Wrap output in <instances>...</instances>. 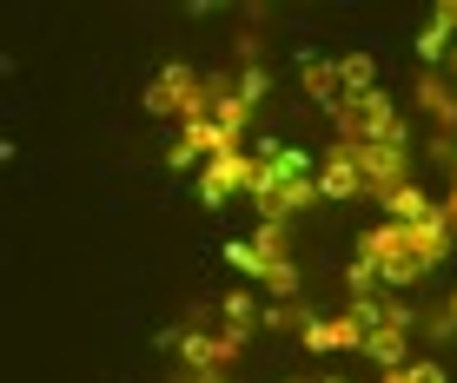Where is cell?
I'll return each mask as SVG.
<instances>
[{
  "label": "cell",
  "mask_w": 457,
  "mask_h": 383,
  "mask_svg": "<svg viewBox=\"0 0 457 383\" xmlns=\"http://www.w3.org/2000/svg\"><path fill=\"white\" fill-rule=\"evenodd\" d=\"M445 251H451V225H445V212H431V218H418V225H371L365 238H358V251H352V265H365L378 284H391V291H404V284H418L431 265H445Z\"/></svg>",
  "instance_id": "obj_1"
},
{
  "label": "cell",
  "mask_w": 457,
  "mask_h": 383,
  "mask_svg": "<svg viewBox=\"0 0 457 383\" xmlns=\"http://www.w3.org/2000/svg\"><path fill=\"white\" fill-rule=\"evenodd\" d=\"M252 159H259V185H252V205L265 212V225H286L292 212H305L319 199L312 185V159L286 146V139H252Z\"/></svg>",
  "instance_id": "obj_2"
},
{
  "label": "cell",
  "mask_w": 457,
  "mask_h": 383,
  "mask_svg": "<svg viewBox=\"0 0 457 383\" xmlns=\"http://www.w3.org/2000/svg\"><path fill=\"white\" fill-rule=\"evenodd\" d=\"M232 271H245V278H259L265 291L292 297L298 291V265H292V245H286V225H259L252 238H232L226 245Z\"/></svg>",
  "instance_id": "obj_3"
},
{
  "label": "cell",
  "mask_w": 457,
  "mask_h": 383,
  "mask_svg": "<svg viewBox=\"0 0 457 383\" xmlns=\"http://www.w3.org/2000/svg\"><path fill=\"white\" fill-rule=\"evenodd\" d=\"M332 119H338V139H358V146H411L391 93H378V86L371 93H345L332 106Z\"/></svg>",
  "instance_id": "obj_4"
},
{
  "label": "cell",
  "mask_w": 457,
  "mask_h": 383,
  "mask_svg": "<svg viewBox=\"0 0 457 383\" xmlns=\"http://www.w3.org/2000/svg\"><path fill=\"white\" fill-rule=\"evenodd\" d=\"M146 113H166V119H199L206 113V73L172 60L146 79Z\"/></svg>",
  "instance_id": "obj_5"
},
{
  "label": "cell",
  "mask_w": 457,
  "mask_h": 383,
  "mask_svg": "<svg viewBox=\"0 0 457 383\" xmlns=\"http://www.w3.org/2000/svg\"><path fill=\"white\" fill-rule=\"evenodd\" d=\"M365 357L378 363V371H398V363H411V311L398 305V297H378L371 324H365Z\"/></svg>",
  "instance_id": "obj_6"
},
{
  "label": "cell",
  "mask_w": 457,
  "mask_h": 383,
  "mask_svg": "<svg viewBox=\"0 0 457 383\" xmlns=\"http://www.w3.org/2000/svg\"><path fill=\"white\" fill-rule=\"evenodd\" d=\"M371 311H378V297H352V311L298 317V338H305V350H358V344H365Z\"/></svg>",
  "instance_id": "obj_7"
},
{
  "label": "cell",
  "mask_w": 457,
  "mask_h": 383,
  "mask_svg": "<svg viewBox=\"0 0 457 383\" xmlns=\"http://www.w3.org/2000/svg\"><path fill=\"white\" fill-rule=\"evenodd\" d=\"M358 159V179H365V199L385 205L391 192H398L404 179H411V146H358V139H345Z\"/></svg>",
  "instance_id": "obj_8"
},
{
  "label": "cell",
  "mask_w": 457,
  "mask_h": 383,
  "mask_svg": "<svg viewBox=\"0 0 457 383\" xmlns=\"http://www.w3.org/2000/svg\"><path fill=\"white\" fill-rule=\"evenodd\" d=\"M252 185H259V159H252L245 146H232V152H219V159L199 166V199H206V205H232Z\"/></svg>",
  "instance_id": "obj_9"
},
{
  "label": "cell",
  "mask_w": 457,
  "mask_h": 383,
  "mask_svg": "<svg viewBox=\"0 0 457 383\" xmlns=\"http://www.w3.org/2000/svg\"><path fill=\"white\" fill-rule=\"evenodd\" d=\"M172 344H179V357L193 363V377H212V383L226 377V363H232V357L245 350L239 338H226V330H206V324H186V330H179Z\"/></svg>",
  "instance_id": "obj_10"
},
{
  "label": "cell",
  "mask_w": 457,
  "mask_h": 383,
  "mask_svg": "<svg viewBox=\"0 0 457 383\" xmlns=\"http://www.w3.org/2000/svg\"><path fill=\"white\" fill-rule=\"evenodd\" d=\"M312 185H319V199H365V179H358V159H352V146L345 139H332L319 159H312Z\"/></svg>",
  "instance_id": "obj_11"
},
{
  "label": "cell",
  "mask_w": 457,
  "mask_h": 383,
  "mask_svg": "<svg viewBox=\"0 0 457 383\" xmlns=\"http://www.w3.org/2000/svg\"><path fill=\"white\" fill-rule=\"evenodd\" d=\"M219 152H232L226 139H219V126L199 113V119H179V133H172V152H166V166H206V159Z\"/></svg>",
  "instance_id": "obj_12"
},
{
  "label": "cell",
  "mask_w": 457,
  "mask_h": 383,
  "mask_svg": "<svg viewBox=\"0 0 457 383\" xmlns=\"http://www.w3.org/2000/svg\"><path fill=\"white\" fill-rule=\"evenodd\" d=\"M418 106L437 119V133H451V126H457V86H451L445 73H424L418 79Z\"/></svg>",
  "instance_id": "obj_13"
},
{
  "label": "cell",
  "mask_w": 457,
  "mask_h": 383,
  "mask_svg": "<svg viewBox=\"0 0 457 383\" xmlns=\"http://www.w3.org/2000/svg\"><path fill=\"white\" fill-rule=\"evenodd\" d=\"M305 93L332 113V106L345 100V86H338V60H305Z\"/></svg>",
  "instance_id": "obj_14"
},
{
  "label": "cell",
  "mask_w": 457,
  "mask_h": 383,
  "mask_svg": "<svg viewBox=\"0 0 457 383\" xmlns=\"http://www.w3.org/2000/svg\"><path fill=\"white\" fill-rule=\"evenodd\" d=\"M252 324H259V305H252L245 291H232L226 305H219V330H226V338H239V344H245V338H252Z\"/></svg>",
  "instance_id": "obj_15"
},
{
  "label": "cell",
  "mask_w": 457,
  "mask_h": 383,
  "mask_svg": "<svg viewBox=\"0 0 457 383\" xmlns=\"http://www.w3.org/2000/svg\"><path fill=\"white\" fill-rule=\"evenodd\" d=\"M338 86H345V93H371V86H378L371 53H345V60H338Z\"/></svg>",
  "instance_id": "obj_16"
},
{
  "label": "cell",
  "mask_w": 457,
  "mask_h": 383,
  "mask_svg": "<svg viewBox=\"0 0 457 383\" xmlns=\"http://www.w3.org/2000/svg\"><path fill=\"white\" fill-rule=\"evenodd\" d=\"M378 383H451V377L431 357H418V363H398V371H378Z\"/></svg>",
  "instance_id": "obj_17"
},
{
  "label": "cell",
  "mask_w": 457,
  "mask_h": 383,
  "mask_svg": "<svg viewBox=\"0 0 457 383\" xmlns=\"http://www.w3.org/2000/svg\"><path fill=\"white\" fill-rule=\"evenodd\" d=\"M418 53H424V60H431V67H437V60L451 53V34H445V27L431 20V27H424V34H418Z\"/></svg>",
  "instance_id": "obj_18"
},
{
  "label": "cell",
  "mask_w": 457,
  "mask_h": 383,
  "mask_svg": "<svg viewBox=\"0 0 457 383\" xmlns=\"http://www.w3.org/2000/svg\"><path fill=\"white\" fill-rule=\"evenodd\" d=\"M431 20H437V27H445V34H451V46H457V0H445V7H437V13H431Z\"/></svg>",
  "instance_id": "obj_19"
},
{
  "label": "cell",
  "mask_w": 457,
  "mask_h": 383,
  "mask_svg": "<svg viewBox=\"0 0 457 383\" xmlns=\"http://www.w3.org/2000/svg\"><path fill=\"white\" fill-rule=\"evenodd\" d=\"M431 330H437V338H457V291H451V305H445V317H437Z\"/></svg>",
  "instance_id": "obj_20"
},
{
  "label": "cell",
  "mask_w": 457,
  "mask_h": 383,
  "mask_svg": "<svg viewBox=\"0 0 457 383\" xmlns=\"http://www.w3.org/2000/svg\"><path fill=\"white\" fill-rule=\"evenodd\" d=\"M186 383H212V377H186Z\"/></svg>",
  "instance_id": "obj_21"
}]
</instances>
